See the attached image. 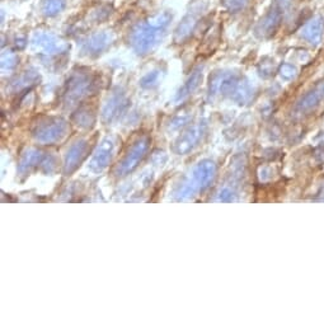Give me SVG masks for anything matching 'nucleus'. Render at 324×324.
<instances>
[{
	"mask_svg": "<svg viewBox=\"0 0 324 324\" xmlns=\"http://www.w3.org/2000/svg\"><path fill=\"white\" fill-rule=\"evenodd\" d=\"M159 31L160 28H157L149 22L136 27L132 32V42L136 50L142 53L150 50L159 37Z\"/></svg>",
	"mask_w": 324,
	"mask_h": 324,
	"instance_id": "1",
	"label": "nucleus"
},
{
	"mask_svg": "<svg viewBox=\"0 0 324 324\" xmlns=\"http://www.w3.org/2000/svg\"><path fill=\"white\" fill-rule=\"evenodd\" d=\"M324 98V85L316 86L311 91H309L308 95L304 96L298 103V110L300 111H309L313 110L314 107L320 103V101Z\"/></svg>",
	"mask_w": 324,
	"mask_h": 324,
	"instance_id": "2",
	"label": "nucleus"
},
{
	"mask_svg": "<svg viewBox=\"0 0 324 324\" xmlns=\"http://www.w3.org/2000/svg\"><path fill=\"white\" fill-rule=\"evenodd\" d=\"M196 23H197L196 16H195L194 13L189 14L186 18L183 19V22L179 24V27L177 28V32H175V39H178V41H182V39L187 38V37L192 33V31H194Z\"/></svg>",
	"mask_w": 324,
	"mask_h": 324,
	"instance_id": "3",
	"label": "nucleus"
},
{
	"mask_svg": "<svg viewBox=\"0 0 324 324\" xmlns=\"http://www.w3.org/2000/svg\"><path fill=\"white\" fill-rule=\"evenodd\" d=\"M145 149H147V143H138L137 147L133 148L130 157H128V159L126 160L125 164H123V170H125V172L131 170L133 167H136V163H137L138 159L142 158L143 153L145 152Z\"/></svg>",
	"mask_w": 324,
	"mask_h": 324,
	"instance_id": "4",
	"label": "nucleus"
},
{
	"mask_svg": "<svg viewBox=\"0 0 324 324\" xmlns=\"http://www.w3.org/2000/svg\"><path fill=\"white\" fill-rule=\"evenodd\" d=\"M320 31H321L320 24L316 23V22H313V23L308 24V26L304 28L303 36L304 38L308 39L310 43H318L319 39H320V34H321Z\"/></svg>",
	"mask_w": 324,
	"mask_h": 324,
	"instance_id": "5",
	"label": "nucleus"
},
{
	"mask_svg": "<svg viewBox=\"0 0 324 324\" xmlns=\"http://www.w3.org/2000/svg\"><path fill=\"white\" fill-rule=\"evenodd\" d=\"M279 22H280V14L277 13V12H272L269 13L266 18L262 21L261 24V29L263 32L262 33H271V32L274 31L277 26H279Z\"/></svg>",
	"mask_w": 324,
	"mask_h": 324,
	"instance_id": "6",
	"label": "nucleus"
},
{
	"mask_svg": "<svg viewBox=\"0 0 324 324\" xmlns=\"http://www.w3.org/2000/svg\"><path fill=\"white\" fill-rule=\"evenodd\" d=\"M63 6L61 0H46L43 4V12L48 16H54L63 9Z\"/></svg>",
	"mask_w": 324,
	"mask_h": 324,
	"instance_id": "7",
	"label": "nucleus"
},
{
	"mask_svg": "<svg viewBox=\"0 0 324 324\" xmlns=\"http://www.w3.org/2000/svg\"><path fill=\"white\" fill-rule=\"evenodd\" d=\"M106 43H107V39H106L105 34H96V36L91 37L90 41H89V46H90L93 51L102 50L106 46Z\"/></svg>",
	"mask_w": 324,
	"mask_h": 324,
	"instance_id": "8",
	"label": "nucleus"
},
{
	"mask_svg": "<svg viewBox=\"0 0 324 324\" xmlns=\"http://www.w3.org/2000/svg\"><path fill=\"white\" fill-rule=\"evenodd\" d=\"M227 9L230 11H239L246 6V3L248 0H222Z\"/></svg>",
	"mask_w": 324,
	"mask_h": 324,
	"instance_id": "9",
	"label": "nucleus"
},
{
	"mask_svg": "<svg viewBox=\"0 0 324 324\" xmlns=\"http://www.w3.org/2000/svg\"><path fill=\"white\" fill-rule=\"evenodd\" d=\"M281 75L286 79H291L295 76V68L291 65H284L281 68Z\"/></svg>",
	"mask_w": 324,
	"mask_h": 324,
	"instance_id": "10",
	"label": "nucleus"
}]
</instances>
